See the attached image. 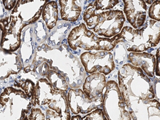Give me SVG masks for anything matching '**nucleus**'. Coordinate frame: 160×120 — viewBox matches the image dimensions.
Here are the masks:
<instances>
[{
    "label": "nucleus",
    "mask_w": 160,
    "mask_h": 120,
    "mask_svg": "<svg viewBox=\"0 0 160 120\" xmlns=\"http://www.w3.org/2000/svg\"><path fill=\"white\" fill-rule=\"evenodd\" d=\"M118 74V87L127 108L139 100L155 99L153 80L140 68L126 63Z\"/></svg>",
    "instance_id": "obj_1"
},
{
    "label": "nucleus",
    "mask_w": 160,
    "mask_h": 120,
    "mask_svg": "<svg viewBox=\"0 0 160 120\" xmlns=\"http://www.w3.org/2000/svg\"><path fill=\"white\" fill-rule=\"evenodd\" d=\"M83 20L88 28L97 35L111 38L120 34L126 21L121 10H110L99 12L89 4L84 12Z\"/></svg>",
    "instance_id": "obj_2"
},
{
    "label": "nucleus",
    "mask_w": 160,
    "mask_h": 120,
    "mask_svg": "<svg viewBox=\"0 0 160 120\" xmlns=\"http://www.w3.org/2000/svg\"><path fill=\"white\" fill-rule=\"evenodd\" d=\"M120 38L130 52H143L151 51L160 42V22L149 19L143 26L134 29L131 26H124L119 34Z\"/></svg>",
    "instance_id": "obj_3"
},
{
    "label": "nucleus",
    "mask_w": 160,
    "mask_h": 120,
    "mask_svg": "<svg viewBox=\"0 0 160 120\" xmlns=\"http://www.w3.org/2000/svg\"><path fill=\"white\" fill-rule=\"evenodd\" d=\"M122 42L119 34L111 38L97 37L83 22L73 28L68 38V46L73 50L80 48L87 51H111Z\"/></svg>",
    "instance_id": "obj_4"
},
{
    "label": "nucleus",
    "mask_w": 160,
    "mask_h": 120,
    "mask_svg": "<svg viewBox=\"0 0 160 120\" xmlns=\"http://www.w3.org/2000/svg\"><path fill=\"white\" fill-rule=\"evenodd\" d=\"M31 100L24 91L12 87L1 94V120H24L32 108Z\"/></svg>",
    "instance_id": "obj_5"
},
{
    "label": "nucleus",
    "mask_w": 160,
    "mask_h": 120,
    "mask_svg": "<svg viewBox=\"0 0 160 120\" xmlns=\"http://www.w3.org/2000/svg\"><path fill=\"white\" fill-rule=\"evenodd\" d=\"M102 109L108 120H132L118 83L114 80H109L107 82Z\"/></svg>",
    "instance_id": "obj_6"
},
{
    "label": "nucleus",
    "mask_w": 160,
    "mask_h": 120,
    "mask_svg": "<svg viewBox=\"0 0 160 120\" xmlns=\"http://www.w3.org/2000/svg\"><path fill=\"white\" fill-rule=\"evenodd\" d=\"M80 61L87 73H99L108 75L115 68L113 54L111 51L84 52L80 57Z\"/></svg>",
    "instance_id": "obj_7"
},
{
    "label": "nucleus",
    "mask_w": 160,
    "mask_h": 120,
    "mask_svg": "<svg viewBox=\"0 0 160 120\" xmlns=\"http://www.w3.org/2000/svg\"><path fill=\"white\" fill-rule=\"evenodd\" d=\"M104 95L93 99H89L81 89H71L68 93V101L69 109L73 114L79 113L86 114L98 108H102Z\"/></svg>",
    "instance_id": "obj_8"
},
{
    "label": "nucleus",
    "mask_w": 160,
    "mask_h": 120,
    "mask_svg": "<svg viewBox=\"0 0 160 120\" xmlns=\"http://www.w3.org/2000/svg\"><path fill=\"white\" fill-rule=\"evenodd\" d=\"M127 109L132 120H160V103L155 99L139 100Z\"/></svg>",
    "instance_id": "obj_9"
},
{
    "label": "nucleus",
    "mask_w": 160,
    "mask_h": 120,
    "mask_svg": "<svg viewBox=\"0 0 160 120\" xmlns=\"http://www.w3.org/2000/svg\"><path fill=\"white\" fill-rule=\"evenodd\" d=\"M123 13L128 22L134 29L142 28L146 22L148 5L145 1L123 0Z\"/></svg>",
    "instance_id": "obj_10"
},
{
    "label": "nucleus",
    "mask_w": 160,
    "mask_h": 120,
    "mask_svg": "<svg viewBox=\"0 0 160 120\" xmlns=\"http://www.w3.org/2000/svg\"><path fill=\"white\" fill-rule=\"evenodd\" d=\"M127 63L139 68L151 78L155 76L156 58L155 56L148 52H130L128 54Z\"/></svg>",
    "instance_id": "obj_11"
},
{
    "label": "nucleus",
    "mask_w": 160,
    "mask_h": 120,
    "mask_svg": "<svg viewBox=\"0 0 160 120\" xmlns=\"http://www.w3.org/2000/svg\"><path fill=\"white\" fill-rule=\"evenodd\" d=\"M106 75L99 73H92L86 78L82 90L89 99L104 95L106 87Z\"/></svg>",
    "instance_id": "obj_12"
},
{
    "label": "nucleus",
    "mask_w": 160,
    "mask_h": 120,
    "mask_svg": "<svg viewBox=\"0 0 160 120\" xmlns=\"http://www.w3.org/2000/svg\"><path fill=\"white\" fill-rule=\"evenodd\" d=\"M55 92L54 88L47 78H40L31 99L33 107L47 105L51 102Z\"/></svg>",
    "instance_id": "obj_13"
},
{
    "label": "nucleus",
    "mask_w": 160,
    "mask_h": 120,
    "mask_svg": "<svg viewBox=\"0 0 160 120\" xmlns=\"http://www.w3.org/2000/svg\"><path fill=\"white\" fill-rule=\"evenodd\" d=\"M60 15L62 19L69 22H75L80 17L82 12L81 1L59 0Z\"/></svg>",
    "instance_id": "obj_14"
},
{
    "label": "nucleus",
    "mask_w": 160,
    "mask_h": 120,
    "mask_svg": "<svg viewBox=\"0 0 160 120\" xmlns=\"http://www.w3.org/2000/svg\"><path fill=\"white\" fill-rule=\"evenodd\" d=\"M6 59L1 57V80L8 78L11 74H17L22 69V60L13 53L6 56Z\"/></svg>",
    "instance_id": "obj_15"
},
{
    "label": "nucleus",
    "mask_w": 160,
    "mask_h": 120,
    "mask_svg": "<svg viewBox=\"0 0 160 120\" xmlns=\"http://www.w3.org/2000/svg\"><path fill=\"white\" fill-rule=\"evenodd\" d=\"M24 77L17 78L15 80V86L16 87L20 88L25 92L26 95L29 98L33 96L37 83L40 79L36 75L32 78H30L33 75L34 72L32 71L29 67L24 68Z\"/></svg>",
    "instance_id": "obj_16"
},
{
    "label": "nucleus",
    "mask_w": 160,
    "mask_h": 120,
    "mask_svg": "<svg viewBox=\"0 0 160 120\" xmlns=\"http://www.w3.org/2000/svg\"><path fill=\"white\" fill-rule=\"evenodd\" d=\"M42 77L49 81L55 90L66 92L68 89L69 85L65 78L58 72L51 69L49 65Z\"/></svg>",
    "instance_id": "obj_17"
},
{
    "label": "nucleus",
    "mask_w": 160,
    "mask_h": 120,
    "mask_svg": "<svg viewBox=\"0 0 160 120\" xmlns=\"http://www.w3.org/2000/svg\"><path fill=\"white\" fill-rule=\"evenodd\" d=\"M42 18L48 29L51 30L56 26L58 20V10L57 2L48 1L44 7Z\"/></svg>",
    "instance_id": "obj_18"
},
{
    "label": "nucleus",
    "mask_w": 160,
    "mask_h": 120,
    "mask_svg": "<svg viewBox=\"0 0 160 120\" xmlns=\"http://www.w3.org/2000/svg\"><path fill=\"white\" fill-rule=\"evenodd\" d=\"M118 0H111V1H95L90 3L93 8L96 11H105L112 10L113 8L120 3Z\"/></svg>",
    "instance_id": "obj_19"
},
{
    "label": "nucleus",
    "mask_w": 160,
    "mask_h": 120,
    "mask_svg": "<svg viewBox=\"0 0 160 120\" xmlns=\"http://www.w3.org/2000/svg\"><path fill=\"white\" fill-rule=\"evenodd\" d=\"M125 44L123 42L118 43L114 49V62L122 64L126 60H127L128 53Z\"/></svg>",
    "instance_id": "obj_20"
},
{
    "label": "nucleus",
    "mask_w": 160,
    "mask_h": 120,
    "mask_svg": "<svg viewBox=\"0 0 160 120\" xmlns=\"http://www.w3.org/2000/svg\"><path fill=\"white\" fill-rule=\"evenodd\" d=\"M148 15L152 20L160 22V1H154L149 7Z\"/></svg>",
    "instance_id": "obj_21"
},
{
    "label": "nucleus",
    "mask_w": 160,
    "mask_h": 120,
    "mask_svg": "<svg viewBox=\"0 0 160 120\" xmlns=\"http://www.w3.org/2000/svg\"><path fill=\"white\" fill-rule=\"evenodd\" d=\"M28 116L29 120H46V116L41 108L33 107Z\"/></svg>",
    "instance_id": "obj_22"
},
{
    "label": "nucleus",
    "mask_w": 160,
    "mask_h": 120,
    "mask_svg": "<svg viewBox=\"0 0 160 120\" xmlns=\"http://www.w3.org/2000/svg\"><path fill=\"white\" fill-rule=\"evenodd\" d=\"M86 116L88 120H108L102 108L95 109Z\"/></svg>",
    "instance_id": "obj_23"
},
{
    "label": "nucleus",
    "mask_w": 160,
    "mask_h": 120,
    "mask_svg": "<svg viewBox=\"0 0 160 120\" xmlns=\"http://www.w3.org/2000/svg\"><path fill=\"white\" fill-rule=\"evenodd\" d=\"M153 80L155 99L160 103V78L155 77Z\"/></svg>",
    "instance_id": "obj_24"
},
{
    "label": "nucleus",
    "mask_w": 160,
    "mask_h": 120,
    "mask_svg": "<svg viewBox=\"0 0 160 120\" xmlns=\"http://www.w3.org/2000/svg\"><path fill=\"white\" fill-rule=\"evenodd\" d=\"M155 56L156 58L155 76L160 78V47L157 50Z\"/></svg>",
    "instance_id": "obj_25"
},
{
    "label": "nucleus",
    "mask_w": 160,
    "mask_h": 120,
    "mask_svg": "<svg viewBox=\"0 0 160 120\" xmlns=\"http://www.w3.org/2000/svg\"><path fill=\"white\" fill-rule=\"evenodd\" d=\"M2 2H3L6 9L8 10H10L12 9L14 7L13 6H10V4L11 5L16 4L17 3V1H3Z\"/></svg>",
    "instance_id": "obj_26"
},
{
    "label": "nucleus",
    "mask_w": 160,
    "mask_h": 120,
    "mask_svg": "<svg viewBox=\"0 0 160 120\" xmlns=\"http://www.w3.org/2000/svg\"><path fill=\"white\" fill-rule=\"evenodd\" d=\"M71 120H88V119L86 115L84 117H82L80 115H76L72 116L71 118Z\"/></svg>",
    "instance_id": "obj_27"
},
{
    "label": "nucleus",
    "mask_w": 160,
    "mask_h": 120,
    "mask_svg": "<svg viewBox=\"0 0 160 120\" xmlns=\"http://www.w3.org/2000/svg\"><path fill=\"white\" fill-rule=\"evenodd\" d=\"M146 3L147 4H149V5H151L153 3V2H154V1H145Z\"/></svg>",
    "instance_id": "obj_28"
},
{
    "label": "nucleus",
    "mask_w": 160,
    "mask_h": 120,
    "mask_svg": "<svg viewBox=\"0 0 160 120\" xmlns=\"http://www.w3.org/2000/svg\"><path fill=\"white\" fill-rule=\"evenodd\" d=\"M24 120H29L28 118V116H26L25 118H24Z\"/></svg>",
    "instance_id": "obj_29"
}]
</instances>
